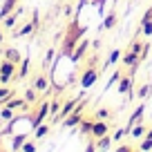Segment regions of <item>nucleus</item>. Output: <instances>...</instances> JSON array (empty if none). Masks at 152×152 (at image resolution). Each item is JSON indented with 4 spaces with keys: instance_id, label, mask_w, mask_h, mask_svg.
I'll list each match as a JSON object with an SVG mask.
<instances>
[{
    "instance_id": "obj_1",
    "label": "nucleus",
    "mask_w": 152,
    "mask_h": 152,
    "mask_svg": "<svg viewBox=\"0 0 152 152\" xmlns=\"http://www.w3.org/2000/svg\"><path fill=\"white\" fill-rule=\"evenodd\" d=\"M99 61H101L99 56H90L85 65H83V63L78 65V83H81V90H90V87L99 81L101 69H103Z\"/></svg>"
},
{
    "instance_id": "obj_2",
    "label": "nucleus",
    "mask_w": 152,
    "mask_h": 152,
    "mask_svg": "<svg viewBox=\"0 0 152 152\" xmlns=\"http://www.w3.org/2000/svg\"><path fill=\"white\" fill-rule=\"evenodd\" d=\"M83 107H85V99L81 101V105H76V107H74V112L67 114L65 119H63V128H67V130H76V128H78V123L85 119V112H83Z\"/></svg>"
},
{
    "instance_id": "obj_3",
    "label": "nucleus",
    "mask_w": 152,
    "mask_h": 152,
    "mask_svg": "<svg viewBox=\"0 0 152 152\" xmlns=\"http://www.w3.org/2000/svg\"><path fill=\"white\" fill-rule=\"evenodd\" d=\"M16 72H18V65L7 61V58H2V61H0V83H2V85H9L16 78Z\"/></svg>"
},
{
    "instance_id": "obj_4",
    "label": "nucleus",
    "mask_w": 152,
    "mask_h": 152,
    "mask_svg": "<svg viewBox=\"0 0 152 152\" xmlns=\"http://www.w3.org/2000/svg\"><path fill=\"white\" fill-rule=\"evenodd\" d=\"M90 47H92V43H90V40H87V38H81V40H78V45L74 47V52L69 54V61L74 63L76 67H78L83 61H85V56H87V49H90Z\"/></svg>"
},
{
    "instance_id": "obj_5",
    "label": "nucleus",
    "mask_w": 152,
    "mask_h": 152,
    "mask_svg": "<svg viewBox=\"0 0 152 152\" xmlns=\"http://www.w3.org/2000/svg\"><path fill=\"white\" fill-rule=\"evenodd\" d=\"M31 85L36 87V90L40 92V94H47V92H49V87H52V78H49V76L45 74L43 69H40V72H36V74H34Z\"/></svg>"
},
{
    "instance_id": "obj_6",
    "label": "nucleus",
    "mask_w": 152,
    "mask_h": 152,
    "mask_svg": "<svg viewBox=\"0 0 152 152\" xmlns=\"http://www.w3.org/2000/svg\"><path fill=\"white\" fill-rule=\"evenodd\" d=\"M38 29V11H34L31 14V23H25L20 29H16L14 31V36L16 38H23V36H31L34 31Z\"/></svg>"
},
{
    "instance_id": "obj_7",
    "label": "nucleus",
    "mask_w": 152,
    "mask_h": 152,
    "mask_svg": "<svg viewBox=\"0 0 152 152\" xmlns=\"http://www.w3.org/2000/svg\"><path fill=\"white\" fill-rule=\"evenodd\" d=\"M132 87H134V74L125 72V74L121 76V81L116 83V92H119V94H128Z\"/></svg>"
},
{
    "instance_id": "obj_8",
    "label": "nucleus",
    "mask_w": 152,
    "mask_h": 152,
    "mask_svg": "<svg viewBox=\"0 0 152 152\" xmlns=\"http://www.w3.org/2000/svg\"><path fill=\"white\" fill-rule=\"evenodd\" d=\"M116 20H119V14H116V9L107 11V14L103 16V20H101L99 29H101V31H110V29H114V25H116Z\"/></svg>"
},
{
    "instance_id": "obj_9",
    "label": "nucleus",
    "mask_w": 152,
    "mask_h": 152,
    "mask_svg": "<svg viewBox=\"0 0 152 152\" xmlns=\"http://www.w3.org/2000/svg\"><path fill=\"white\" fill-rule=\"evenodd\" d=\"M23 11H25V7H20V5H18L9 16H7V18H2V27H5V29H14V27H16V23L20 20V16H23Z\"/></svg>"
},
{
    "instance_id": "obj_10",
    "label": "nucleus",
    "mask_w": 152,
    "mask_h": 152,
    "mask_svg": "<svg viewBox=\"0 0 152 152\" xmlns=\"http://www.w3.org/2000/svg\"><path fill=\"white\" fill-rule=\"evenodd\" d=\"M139 34H143V36H152V7H148L145 14H143L141 27H139Z\"/></svg>"
},
{
    "instance_id": "obj_11",
    "label": "nucleus",
    "mask_w": 152,
    "mask_h": 152,
    "mask_svg": "<svg viewBox=\"0 0 152 152\" xmlns=\"http://www.w3.org/2000/svg\"><path fill=\"white\" fill-rule=\"evenodd\" d=\"M121 65L128 69V67H137L139 69V65H141V56H137V54H132L130 49H125L123 52V56H121Z\"/></svg>"
},
{
    "instance_id": "obj_12",
    "label": "nucleus",
    "mask_w": 152,
    "mask_h": 152,
    "mask_svg": "<svg viewBox=\"0 0 152 152\" xmlns=\"http://www.w3.org/2000/svg\"><path fill=\"white\" fill-rule=\"evenodd\" d=\"M143 114H145V103L141 101V103L134 107V112L130 114V119H128V128H132V125L141 123V121H143Z\"/></svg>"
},
{
    "instance_id": "obj_13",
    "label": "nucleus",
    "mask_w": 152,
    "mask_h": 152,
    "mask_svg": "<svg viewBox=\"0 0 152 152\" xmlns=\"http://www.w3.org/2000/svg\"><path fill=\"white\" fill-rule=\"evenodd\" d=\"M105 134H110V125H107V121H103V119H94L92 137H94V139H99V137H105Z\"/></svg>"
},
{
    "instance_id": "obj_14",
    "label": "nucleus",
    "mask_w": 152,
    "mask_h": 152,
    "mask_svg": "<svg viewBox=\"0 0 152 152\" xmlns=\"http://www.w3.org/2000/svg\"><path fill=\"white\" fill-rule=\"evenodd\" d=\"M61 105H63V99L61 96H54L52 101H49V123H56V116H58V112H61Z\"/></svg>"
},
{
    "instance_id": "obj_15",
    "label": "nucleus",
    "mask_w": 152,
    "mask_h": 152,
    "mask_svg": "<svg viewBox=\"0 0 152 152\" xmlns=\"http://www.w3.org/2000/svg\"><path fill=\"white\" fill-rule=\"evenodd\" d=\"M121 56H123V52H121V49H112V52L107 54V58H105L103 61V69H107V67H112V65H119L121 63Z\"/></svg>"
},
{
    "instance_id": "obj_16",
    "label": "nucleus",
    "mask_w": 152,
    "mask_h": 152,
    "mask_svg": "<svg viewBox=\"0 0 152 152\" xmlns=\"http://www.w3.org/2000/svg\"><path fill=\"white\" fill-rule=\"evenodd\" d=\"M2 58H7V61H11V63H16V65H18V63L23 61V54H20L18 47H7L5 52H2Z\"/></svg>"
},
{
    "instance_id": "obj_17",
    "label": "nucleus",
    "mask_w": 152,
    "mask_h": 152,
    "mask_svg": "<svg viewBox=\"0 0 152 152\" xmlns=\"http://www.w3.org/2000/svg\"><path fill=\"white\" fill-rule=\"evenodd\" d=\"M18 5H20V0H5V2H2V7H0V20L7 18V16H9Z\"/></svg>"
},
{
    "instance_id": "obj_18",
    "label": "nucleus",
    "mask_w": 152,
    "mask_h": 152,
    "mask_svg": "<svg viewBox=\"0 0 152 152\" xmlns=\"http://www.w3.org/2000/svg\"><path fill=\"white\" fill-rule=\"evenodd\" d=\"M7 107H11V110H27L29 103L25 101V96H11V99L7 101Z\"/></svg>"
},
{
    "instance_id": "obj_19",
    "label": "nucleus",
    "mask_w": 152,
    "mask_h": 152,
    "mask_svg": "<svg viewBox=\"0 0 152 152\" xmlns=\"http://www.w3.org/2000/svg\"><path fill=\"white\" fill-rule=\"evenodd\" d=\"M58 54V49L56 47H49L47 52H45V58L40 61V69H49V67L54 65V56Z\"/></svg>"
},
{
    "instance_id": "obj_20",
    "label": "nucleus",
    "mask_w": 152,
    "mask_h": 152,
    "mask_svg": "<svg viewBox=\"0 0 152 152\" xmlns=\"http://www.w3.org/2000/svg\"><path fill=\"white\" fill-rule=\"evenodd\" d=\"M94 119H96V116H92V119H83L81 123H78V128H76V132H78V134H85V137H87V134L92 137V128H94Z\"/></svg>"
},
{
    "instance_id": "obj_21",
    "label": "nucleus",
    "mask_w": 152,
    "mask_h": 152,
    "mask_svg": "<svg viewBox=\"0 0 152 152\" xmlns=\"http://www.w3.org/2000/svg\"><path fill=\"white\" fill-rule=\"evenodd\" d=\"M112 134H105V137H99L96 139V150L99 152H107L110 150V145H112Z\"/></svg>"
},
{
    "instance_id": "obj_22",
    "label": "nucleus",
    "mask_w": 152,
    "mask_h": 152,
    "mask_svg": "<svg viewBox=\"0 0 152 152\" xmlns=\"http://www.w3.org/2000/svg\"><path fill=\"white\" fill-rule=\"evenodd\" d=\"M29 139V134L27 132H20V134H16L14 139H11V152H20V148H23V143Z\"/></svg>"
},
{
    "instance_id": "obj_23",
    "label": "nucleus",
    "mask_w": 152,
    "mask_h": 152,
    "mask_svg": "<svg viewBox=\"0 0 152 152\" xmlns=\"http://www.w3.org/2000/svg\"><path fill=\"white\" fill-rule=\"evenodd\" d=\"M27 72H29V58H23V61L18 63V72H16L14 81H23V78H27Z\"/></svg>"
},
{
    "instance_id": "obj_24",
    "label": "nucleus",
    "mask_w": 152,
    "mask_h": 152,
    "mask_svg": "<svg viewBox=\"0 0 152 152\" xmlns=\"http://www.w3.org/2000/svg\"><path fill=\"white\" fill-rule=\"evenodd\" d=\"M145 134H148V128L143 123H137V125L130 128V137H134V139H143Z\"/></svg>"
},
{
    "instance_id": "obj_25",
    "label": "nucleus",
    "mask_w": 152,
    "mask_h": 152,
    "mask_svg": "<svg viewBox=\"0 0 152 152\" xmlns=\"http://www.w3.org/2000/svg\"><path fill=\"white\" fill-rule=\"evenodd\" d=\"M123 69H125V67H123V65L119 63V67H116V69H114V74L110 76V81L105 83V87H112L114 83H119V81H121V76H123Z\"/></svg>"
},
{
    "instance_id": "obj_26",
    "label": "nucleus",
    "mask_w": 152,
    "mask_h": 152,
    "mask_svg": "<svg viewBox=\"0 0 152 152\" xmlns=\"http://www.w3.org/2000/svg\"><path fill=\"white\" fill-rule=\"evenodd\" d=\"M0 119L7 121V123H9V121H14V119H16V110H11V107H7V105H2V107H0Z\"/></svg>"
},
{
    "instance_id": "obj_27",
    "label": "nucleus",
    "mask_w": 152,
    "mask_h": 152,
    "mask_svg": "<svg viewBox=\"0 0 152 152\" xmlns=\"http://www.w3.org/2000/svg\"><path fill=\"white\" fill-rule=\"evenodd\" d=\"M49 125L52 123H40L38 128H34V139H43L49 134Z\"/></svg>"
},
{
    "instance_id": "obj_28",
    "label": "nucleus",
    "mask_w": 152,
    "mask_h": 152,
    "mask_svg": "<svg viewBox=\"0 0 152 152\" xmlns=\"http://www.w3.org/2000/svg\"><path fill=\"white\" fill-rule=\"evenodd\" d=\"M38 94H40V92H38L34 85H29L27 90H25V101H27V103H36V101H38Z\"/></svg>"
},
{
    "instance_id": "obj_29",
    "label": "nucleus",
    "mask_w": 152,
    "mask_h": 152,
    "mask_svg": "<svg viewBox=\"0 0 152 152\" xmlns=\"http://www.w3.org/2000/svg\"><path fill=\"white\" fill-rule=\"evenodd\" d=\"M150 94H152V83H143V85L139 87V92H137V99L145 101V99H148Z\"/></svg>"
},
{
    "instance_id": "obj_30",
    "label": "nucleus",
    "mask_w": 152,
    "mask_h": 152,
    "mask_svg": "<svg viewBox=\"0 0 152 152\" xmlns=\"http://www.w3.org/2000/svg\"><path fill=\"white\" fill-rule=\"evenodd\" d=\"M128 49H130V52H132V54H137V56H141V52H143V43H141V40H139V38H134L132 43L128 45Z\"/></svg>"
},
{
    "instance_id": "obj_31",
    "label": "nucleus",
    "mask_w": 152,
    "mask_h": 152,
    "mask_svg": "<svg viewBox=\"0 0 152 152\" xmlns=\"http://www.w3.org/2000/svg\"><path fill=\"white\" fill-rule=\"evenodd\" d=\"M11 96H16V92L11 90L9 85H2V83H0V99H11Z\"/></svg>"
},
{
    "instance_id": "obj_32",
    "label": "nucleus",
    "mask_w": 152,
    "mask_h": 152,
    "mask_svg": "<svg viewBox=\"0 0 152 152\" xmlns=\"http://www.w3.org/2000/svg\"><path fill=\"white\" fill-rule=\"evenodd\" d=\"M128 134H130V128H119L116 132H112V139L114 141H121V139L128 137Z\"/></svg>"
},
{
    "instance_id": "obj_33",
    "label": "nucleus",
    "mask_w": 152,
    "mask_h": 152,
    "mask_svg": "<svg viewBox=\"0 0 152 152\" xmlns=\"http://www.w3.org/2000/svg\"><path fill=\"white\" fill-rule=\"evenodd\" d=\"M139 150L150 152V150H152V137H143V141H141V145H139Z\"/></svg>"
},
{
    "instance_id": "obj_34",
    "label": "nucleus",
    "mask_w": 152,
    "mask_h": 152,
    "mask_svg": "<svg viewBox=\"0 0 152 152\" xmlns=\"http://www.w3.org/2000/svg\"><path fill=\"white\" fill-rule=\"evenodd\" d=\"M36 150H38V148H36V143H34V141H29V139L23 143V148H20V152H36Z\"/></svg>"
},
{
    "instance_id": "obj_35",
    "label": "nucleus",
    "mask_w": 152,
    "mask_h": 152,
    "mask_svg": "<svg viewBox=\"0 0 152 152\" xmlns=\"http://www.w3.org/2000/svg\"><path fill=\"white\" fill-rule=\"evenodd\" d=\"M110 116H112V112H110V110L107 107H99V110H96V119H110Z\"/></svg>"
},
{
    "instance_id": "obj_36",
    "label": "nucleus",
    "mask_w": 152,
    "mask_h": 152,
    "mask_svg": "<svg viewBox=\"0 0 152 152\" xmlns=\"http://www.w3.org/2000/svg\"><path fill=\"white\" fill-rule=\"evenodd\" d=\"M85 152H96V139L92 137L90 141H87V145H85Z\"/></svg>"
},
{
    "instance_id": "obj_37",
    "label": "nucleus",
    "mask_w": 152,
    "mask_h": 152,
    "mask_svg": "<svg viewBox=\"0 0 152 152\" xmlns=\"http://www.w3.org/2000/svg\"><path fill=\"white\" fill-rule=\"evenodd\" d=\"M114 152H134V148H132V145H128V143H121V145L116 148Z\"/></svg>"
},
{
    "instance_id": "obj_38",
    "label": "nucleus",
    "mask_w": 152,
    "mask_h": 152,
    "mask_svg": "<svg viewBox=\"0 0 152 152\" xmlns=\"http://www.w3.org/2000/svg\"><path fill=\"white\" fill-rule=\"evenodd\" d=\"M87 2H90V0H78V5H76V18H78V16H81V11H83V7L87 5Z\"/></svg>"
},
{
    "instance_id": "obj_39",
    "label": "nucleus",
    "mask_w": 152,
    "mask_h": 152,
    "mask_svg": "<svg viewBox=\"0 0 152 152\" xmlns=\"http://www.w3.org/2000/svg\"><path fill=\"white\" fill-rule=\"evenodd\" d=\"M150 54V43H143V52H141V61H145V56Z\"/></svg>"
},
{
    "instance_id": "obj_40",
    "label": "nucleus",
    "mask_w": 152,
    "mask_h": 152,
    "mask_svg": "<svg viewBox=\"0 0 152 152\" xmlns=\"http://www.w3.org/2000/svg\"><path fill=\"white\" fill-rule=\"evenodd\" d=\"M5 43V27H2V25H0V45Z\"/></svg>"
},
{
    "instance_id": "obj_41",
    "label": "nucleus",
    "mask_w": 152,
    "mask_h": 152,
    "mask_svg": "<svg viewBox=\"0 0 152 152\" xmlns=\"http://www.w3.org/2000/svg\"><path fill=\"white\" fill-rule=\"evenodd\" d=\"M145 137H152V128H150V130H148V134H145Z\"/></svg>"
},
{
    "instance_id": "obj_42",
    "label": "nucleus",
    "mask_w": 152,
    "mask_h": 152,
    "mask_svg": "<svg viewBox=\"0 0 152 152\" xmlns=\"http://www.w3.org/2000/svg\"><path fill=\"white\" fill-rule=\"evenodd\" d=\"M134 152H143V150H134Z\"/></svg>"
}]
</instances>
